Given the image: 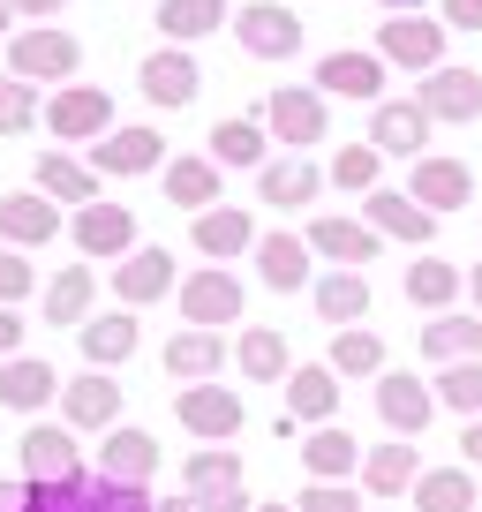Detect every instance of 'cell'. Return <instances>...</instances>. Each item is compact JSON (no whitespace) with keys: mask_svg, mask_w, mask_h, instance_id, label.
<instances>
[{"mask_svg":"<svg viewBox=\"0 0 482 512\" xmlns=\"http://www.w3.org/2000/svg\"><path fill=\"white\" fill-rule=\"evenodd\" d=\"M309 249L332 256L339 272H362V264H377V249H385V234H377L370 219H339V211H324V219H309Z\"/></svg>","mask_w":482,"mask_h":512,"instance_id":"14","label":"cell"},{"mask_svg":"<svg viewBox=\"0 0 482 512\" xmlns=\"http://www.w3.org/2000/svg\"><path fill=\"white\" fill-rule=\"evenodd\" d=\"M309 256H317V249H309L302 234H264L257 241V279L272 294H302L309 287Z\"/></svg>","mask_w":482,"mask_h":512,"instance_id":"30","label":"cell"},{"mask_svg":"<svg viewBox=\"0 0 482 512\" xmlns=\"http://www.w3.org/2000/svg\"><path fill=\"white\" fill-rule=\"evenodd\" d=\"M68 234H76V249L98 256V264H121V256L144 249V241H136V211H129V204H106V196H98L91 211H76V219H68Z\"/></svg>","mask_w":482,"mask_h":512,"instance_id":"9","label":"cell"},{"mask_svg":"<svg viewBox=\"0 0 482 512\" xmlns=\"http://www.w3.org/2000/svg\"><path fill=\"white\" fill-rule=\"evenodd\" d=\"M430 128L437 121L415 106V98H385V106L370 113V144L385 151V159H430V151H422V144H430Z\"/></svg>","mask_w":482,"mask_h":512,"instance_id":"17","label":"cell"},{"mask_svg":"<svg viewBox=\"0 0 482 512\" xmlns=\"http://www.w3.org/2000/svg\"><path fill=\"white\" fill-rule=\"evenodd\" d=\"M174 415H181V430H189V437L226 445V437H241V392H234V384H181Z\"/></svg>","mask_w":482,"mask_h":512,"instance_id":"10","label":"cell"},{"mask_svg":"<svg viewBox=\"0 0 482 512\" xmlns=\"http://www.w3.org/2000/svg\"><path fill=\"white\" fill-rule=\"evenodd\" d=\"M302 512H362V497H354L347 482H309V490H302Z\"/></svg>","mask_w":482,"mask_h":512,"instance_id":"49","label":"cell"},{"mask_svg":"<svg viewBox=\"0 0 482 512\" xmlns=\"http://www.w3.org/2000/svg\"><path fill=\"white\" fill-rule=\"evenodd\" d=\"M460 467H482V422H467V430H460Z\"/></svg>","mask_w":482,"mask_h":512,"instance_id":"55","label":"cell"},{"mask_svg":"<svg viewBox=\"0 0 482 512\" xmlns=\"http://www.w3.org/2000/svg\"><path fill=\"white\" fill-rule=\"evenodd\" d=\"M181 490L189 497H219V490H241V452L234 445H204L181 460Z\"/></svg>","mask_w":482,"mask_h":512,"instance_id":"41","label":"cell"},{"mask_svg":"<svg viewBox=\"0 0 482 512\" xmlns=\"http://www.w3.org/2000/svg\"><path fill=\"white\" fill-rule=\"evenodd\" d=\"M91 174H113V181L166 174V136L159 128H113L106 144H91Z\"/></svg>","mask_w":482,"mask_h":512,"instance_id":"13","label":"cell"},{"mask_svg":"<svg viewBox=\"0 0 482 512\" xmlns=\"http://www.w3.org/2000/svg\"><path fill=\"white\" fill-rule=\"evenodd\" d=\"M16 354H23V317L0 309V362H16Z\"/></svg>","mask_w":482,"mask_h":512,"instance_id":"52","label":"cell"},{"mask_svg":"<svg viewBox=\"0 0 482 512\" xmlns=\"http://www.w3.org/2000/svg\"><path fill=\"white\" fill-rule=\"evenodd\" d=\"M437 23L445 31H482V0H437Z\"/></svg>","mask_w":482,"mask_h":512,"instance_id":"50","label":"cell"},{"mask_svg":"<svg viewBox=\"0 0 482 512\" xmlns=\"http://www.w3.org/2000/svg\"><path fill=\"white\" fill-rule=\"evenodd\" d=\"M31 287H38V272L23 264V249H8V241H0V309H16Z\"/></svg>","mask_w":482,"mask_h":512,"instance_id":"48","label":"cell"},{"mask_svg":"<svg viewBox=\"0 0 482 512\" xmlns=\"http://www.w3.org/2000/svg\"><path fill=\"white\" fill-rule=\"evenodd\" d=\"M370 512H400V505H370Z\"/></svg>","mask_w":482,"mask_h":512,"instance_id":"60","label":"cell"},{"mask_svg":"<svg viewBox=\"0 0 482 512\" xmlns=\"http://www.w3.org/2000/svg\"><path fill=\"white\" fill-rule=\"evenodd\" d=\"M0 8H8V16H61L68 0H0Z\"/></svg>","mask_w":482,"mask_h":512,"instance_id":"54","label":"cell"},{"mask_svg":"<svg viewBox=\"0 0 482 512\" xmlns=\"http://www.w3.org/2000/svg\"><path fill=\"white\" fill-rule=\"evenodd\" d=\"M362 219H370L385 241H407V249H430V234H437V219L407 189H370L362 196Z\"/></svg>","mask_w":482,"mask_h":512,"instance_id":"18","label":"cell"},{"mask_svg":"<svg viewBox=\"0 0 482 512\" xmlns=\"http://www.w3.org/2000/svg\"><path fill=\"white\" fill-rule=\"evenodd\" d=\"M332 415H339V369H332V362H302V369L287 377V422L324 430Z\"/></svg>","mask_w":482,"mask_h":512,"instance_id":"25","label":"cell"},{"mask_svg":"<svg viewBox=\"0 0 482 512\" xmlns=\"http://www.w3.org/2000/svg\"><path fill=\"white\" fill-rule=\"evenodd\" d=\"M136 83H144V98H151V106H166V113L196 106V91H204V76H196V61L181 46H159L144 68H136Z\"/></svg>","mask_w":482,"mask_h":512,"instance_id":"19","label":"cell"},{"mask_svg":"<svg viewBox=\"0 0 482 512\" xmlns=\"http://www.w3.org/2000/svg\"><path fill=\"white\" fill-rule=\"evenodd\" d=\"M234 38H241V53H257V61H294V53H302V16L279 8V0H249L234 16Z\"/></svg>","mask_w":482,"mask_h":512,"instance_id":"7","label":"cell"},{"mask_svg":"<svg viewBox=\"0 0 482 512\" xmlns=\"http://www.w3.org/2000/svg\"><path fill=\"white\" fill-rule=\"evenodd\" d=\"M38 128V91L23 76H0V136H23Z\"/></svg>","mask_w":482,"mask_h":512,"instance_id":"47","label":"cell"},{"mask_svg":"<svg viewBox=\"0 0 482 512\" xmlns=\"http://www.w3.org/2000/svg\"><path fill=\"white\" fill-rule=\"evenodd\" d=\"M61 422L68 430H121V384L106 369H83L61 384Z\"/></svg>","mask_w":482,"mask_h":512,"instance_id":"16","label":"cell"},{"mask_svg":"<svg viewBox=\"0 0 482 512\" xmlns=\"http://www.w3.org/2000/svg\"><path fill=\"white\" fill-rule=\"evenodd\" d=\"M113 294H121V309H144L159 302V294H174V256L166 249H136L113 264Z\"/></svg>","mask_w":482,"mask_h":512,"instance_id":"27","label":"cell"},{"mask_svg":"<svg viewBox=\"0 0 482 512\" xmlns=\"http://www.w3.org/2000/svg\"><path fill=\"white\" fill-rule=\"evenodd\" d=\"M407 196H415L430 219H445V211H460V204H475V166L467 159H415V174H407Z\"/></svg>","mask_w":482,"mask_h":512,"instance_id":"12","label":"cell"},{"mask_svg":"<svg viewBox=\"0 0 482 512\" xmlns=\"http://www.w3.org/2000/svg\"><path fill=\"white\" fill-rule=\"evenodd\" d=\"M415 106L430 113V121H452V128H467V121H482V76L475 68H430V76L415 83Z\"/></svg>","mask_w":482,"mask_h":512,"instance_id":"11","label":"cell"},{"mask_svg":"<svg viewBox=\"0 0 482 512\" xmlns=\"http://www.w3.org/2000/svg\"><path fill=\"white\" fill-rule=\"evenodd\" d=\"M241 309H249V294H241V279L226 272V264H204V272L181 279V324H196V332L241 324Z\"/></svg>","mask_w":482,"mask_h":512,"instance_id":"5","label":"cell"},{"mask_svg":"<svg viewBox=\"0 0 482 512\" xmlns=\"http://www.w3.org/2000/svg\"><path fill=\"white\" fill-rule=\"evenodd\" d=\"M98 475L144 490V482L159 475V437H151V430H106V445H98Z\"/></svg>","mask_w":482,"mask_h":512,"instance_id":"23","label":"cell"},{"mask_svg":"<svg viewBox=\"0 0 482 512\" xmlns=\"http://www.w3.org/2000/svg\"><path fill=\"white\" fill-rule=\"evenodd\" d=\"M317 189H324V174H317L309 159H294V151H287V159H272V166L257 174V204H272V211L317 204Z\"/></svg>","mask_w":482,"mask_h":512,"instance_id":"31","label":"cell"},{"mask_svg":"<svg viewBox=\"0 0 482 512\" xmlns=\"http://www.w3.org/2000/svg\"><path fill=\"white\" fill-rule=\"evenodd\" d=\"M400 294L415 309H430V317H445V309L460 302V264H445V256H415L407 279H400Z\"/></svg>","mask_w":482,"mask_h":512,"instance_id":"37","label":"cell"},{"mask_svg":"<svg viewBox=\"0 0 482 512\" xmlns=\"http://www.w3.org/2000/svg\"><path fill=\"white\" fill-rule=\"evenodd\" d=\"M264 128H272V144H287L294 159H309V144L332 136V106H324L317 83H279L264 98Z\"/></svg>","mask_w":482,"mask_h":512,"instance_id":"1","label":"cell"},{"mask_svg":"<svg viewBox=\"0 0 482 512\" xmlns=\"http://www.w3.org/2000/svg\"><path fill=\"white\" fill-rule=\"evenodd\" d=\"M159 362H166V377H174V384H211V377L226 369V339H219V332H196V324H189V332L166 339Z\"/></svg>","mask_w":482,"mask_h":512,"instance_id":"28","label":"cell"},{"mask_svg":"<svg viewBox=\"0 0 482 512\" xmlns=\"http://www.w3.org/2000/svg\"><path fill=\"white\" fill-rule=\"evenodd\" d=\"M437 415V384H422L415 369H385L377 377V422H385L392 437H422Z\"/></svg>","mask_w":482,"mask_h":512,"instance_id":"8","label":"cell"},{"mask_svg":"<svg viewBox=\"0 0 482 512\" xmlns=\"http://www.w3.org/2000/svg\"><path fill=\"white\" fill-rule=\"evenodd\" d=\"M317 91H324V98H362V106H385V61H377V46H370V53H354V46L324 53V61H317Z\"/></svg>","mask_w":482,"mask_h":512,"instance_id":"15","label":"cell"},{"mask_svg":"<svg viewBox=\"0 0 482 512\" xmlns=\"http://www.w3.org/2000/svg\"><path fill=\"white\" fill-rule=\"evenodd\" d=\"M415 482H422V452L407 445H370L362 452V490L377 497V505H392V497H415Z\"/></svg>","mask_w":482,"mask_h":512,"instance_id":"21","label":"cell"},{"mask_svg":"<svg viewBox=\"0 0 482 512\" xmlns=\"http://www.w3.org/2000/svg\"><path fill=\"white\" fill-rule=\"evenodd\" d=\"M422 354H430L437 369H452V362H482V317H430L422 324Z\"/></svg>","mask_w":482,"mask_h":512,"instance_id":"36","label":"cell"},{"mask_svg":"<svg viewBox=\"0 0 482 512\" xmlns=\"http://www.w3.org/2000/svg\"><path fill=\"white\" fill-rule=\"evenodd\" d=\"M332 369L339 377H385V339L362 332V324H354V332H332Z\"/></svg>","mask_w":482,"mask_h":512,"instance_id":"44","label":"cell"},{"mask_svg":"<svg viewBox=\"0 0 482 512\" xmlns=\"http://www.w3.org/2000/svg\"><path fill=\"white\" fill-rule=\"evenodd\" d=\"M0 512H38V482H23V475H0Z\"/></svg>","mask_w":482,"mask_h":512,"instance_id":"51","label":"cell"},{"mask_svg":"<svg viewBox=\"0 0 482 512\" xmlns=\"http://www.w3.org/2000/svg\"><path fill=\"white\" fill-rule=\"evenodd\" d=\"M46 128L61 136V144H106L113 136V98L98 91V83H68V91H53Z\"/></svg>","mask_w":482,"mask_h":512,"instance_id":"6","label":"cell"},{"mask_svg":"<svg viewBox=\"0 0 482 512\" xmlns=\"http://www.w3.org/2000/svg\"><path fill=\"white\" fill-rule=\"evenodd\" d=\"M0 31H8V8H0Z\"/></svg>","mask_w":482,"mask_h":512,"instance_id":"61","label":"cell"},{"mask_svg":"<svg viewBox=\"0 0 482 512\" xmlns=\"http://www.w3.org/2000/svg\"><path fill=\"white\" fill-rule=\"evenodd\" d=\"M415 505L422 512H475L482 490H475V467H422L415 482Z\"/></svg>","mask_w":482,"mask_h":512,"instance_id":"40","label":"cell"},{"mask_svg":"<svg viewBox=\"0 0 482 512\" xmlns=\"http://www.w3.org/2000/svg\"><path fill=\"white\" fill-rule=\"evenodd\" d=\"M309 294H317V317L339 324V332H354V324L370 317V279H362V272H324Z\"/></svg>","mask_w":482,"mask_h":512,"instance_id":"38","label":"cell"},{"mask_svg":"<svg viewBox=\"0 0 482 512\" xmlns=\"http://www.w3.org/2000/svg\"><path fill=\"white\" fill-rule=\"evenodd\" d=\"M38 196L91 211V204H98V174H91V166H76L68 151H46V159H38Z\"/></svg>","mask_w":482,"mask_h":512,"instance_id":"39","label":"cell"},{"mask_svg":"<svg viewBox=\"0 0 482 512\" xmlns=\"http://www.w3.org/2000/svg\"><path fill=\"white\" fill-rule=\"evenodd\" d=\"M189 505H196V512H257V505H249L241 490H219V497H189Z\"/></svg>","mask_w":482,"mask_h":512,"instance_id":"53","label":"cell"},{"mask_svg":"<svg viewBox=\"0 0 482 512\" xmlns=\"http://www.w3.org/2000/svg\"><path fill=\"white\" fill-rule=\"evenodd\" d=\"M467 294H475V317H482V264L467 272Z\"/></svg>","mask_w":482,"mask_h":512,"instance_id":"57","label":"cell"},{"mask_svg":"<svg viewBox=\"0 0 482 512\" xmlns=\"http://www.w3.org/2000/svg\"><path fill=\"white\" fill-rule=\"evenodd\" d=\"M257 512H294V505H257Z\"/></svg>","mask_w":482,"mask_h":512,"instance_id":"59","label":"cell"},{"mask_svg":"<svg viewBox=\"0 0 482 512\" xmlns=\"http://www.w3.org/2000/svg\"><path fill=\"white\" fill-rule=\"evenodd\" d=\"M437 407H452V415L482 422V362H452V369H437Z\"/></svg>","mask_w":482,"mask_h":512,"instance_id":"45","label":"cell"},{"mask_svg":"<svg viewBox=\"0 0 482 512\" xmlns=\"http://www.w3.org/2000/svg\"><path fill=\"white\" fill-rule=\"evenodd\" d=\"M76 347H83V362H91V369H113V362H129V354L144 347V332H136L129 309H106V317H91L76 332Z\"/></svg>","mask_w":482,"mask_h":512,"instance_id":"32","label":"cell"},{"mask_svg":"<svg viewBox=\"0 0 482 512\" xmlns=\"http://www.w3.org/2000/svg\"><path fill=\"white\" fill-rule=\"evenodd\" d=\"M16 460H23V482H38V490L91 482V475H83V445H76V430H68V422H31V430H23V445H16Z\"/></svg>","mask_w":482,"mask_h":512,"instance_id":"3","label":"cell"},{"mask_svg":"<svg viewBox=\"0 0 482 512\" xmlns=\"http://www.w3.org/2000/svg\"><path fill=\"white\" fill-rule=\"evenodd\" d=\"M302 467H309V482H347V475H362V445L339 422H324V430L302 437Z\"/></svg>","mask_w":482,"mask_h":512,"instance_id":"33","label":"cell"},{"mask_svg":"<svg viewBox=\"0 0 482 512\" xmlns=\"http://www.w3.org/2000/svg\"><path fill=\"white\" fill-rule=\"evenodd\" d=\"M264 144H272V136H264V121H249V113H234V121L211 128V159H219V166H257V174H264V166H272Z\"/></svg>","mask_w":482,"mask_h":512,"instance_id":"43","label":"cell"},{"mask_svg":"<svg viewBox=\"0 0 482 512\" xmlns=\"http://www.w3.org/2000/svg\"><path fill=\"white\" fill-rule=\"evenodd\" d=\"M46 324H91V264H61L46 279Z\"/></svg>","mask_w":482,"mask_h":512,"instance_id":"42","label":"cell"},{"mask_svg":"<svg viewBox=\"0 0 482 512\" xmlns=\"http://www.w3.org/2000/svg\"><path fill=\"white\" fill-rule=\"evenodd\" d=\"M151 512H196V505H189V497H166V505H151Z\"/></svg>","mask_w":482,"mask_h":512,"instance_id":"58","label":"cell"},{"mask_svg":"<svg viewBox=\"0 0 482 512\" xmlns=\"http://www.w3.org/2000/svg\"><path fill=\"white\" fill-rule=\"evenodd\" d=\"M38 512H151V490H129V482H68V490H38Z\"/></svg>","mask_w":482,"mask_h":512,"instance_id":"20","label":"cell"},{"mask_svg":"<svg viewBox=\"0 0 482 512\" xmlns=\"http://www.w3.org/2000/svg\"><path fill=\"white\" fill-rule=\"evenodd\" d=\"M377 174H385V151H377V144H339V151H332V181H339V189L370 196Z\"/></svg>","mask_w":482,"mask_h":512,"instance_id":"46","label":"cell"},{"mask_svg":"<svg viewBox=\"0 0 482 512\" xmlns=\"http://www.w3.org/2000/svg\"><path fill=\"white\" fill-rule=\"evenodd\" d=\"M61 234V204L38 189H16V196H0V241L8 249H38V241Z\"/></svg>","mask_w":482,"mask_h":512,"instance_id":"22","label":"cell"},{"mask_svg":"<svg viewBox=\"0 0 482 512\" xmlns=\"http://www.w3.org/2000/svg\"><path fill=\"white\" fill-rule=\"evenodd\" d=\"M377 61L407 68V76L445 68V23H437V16H385V23H377Z\"/></svg>","mask_w":482,"mask_h":512,"instance_id":"4","label":"cell"},{"mask_svg":"<svg viewBox=\"0 0 482 512\" xmlns=\"http://www.w3.org/2000/svg\"><path fill=\"white\" fill-rule=\"evenodd\" d=\"M166 204H181V211H219V159H166Z\"/></svg>","mask_w":482,"mask_h":512,"instance_id":"34","label":"cell"},{"mask_svg":"<svg viewBox=\"0 0 482 512\" xmlns=\"http://www.w3.org/2000/svg\"><path fill=\"white\" fill-rule=\"evenodd\" d=\"M189 234H196V249H204L211 264H226V256H257V241H264V234H257V219H249L241 204L204 211V219H196Z\"/></svg>","mask_w":482,"mask_h":512,"instance_id":"26","label":"cell"},{"mask_svg":"<svg viewBox=\"0 0 482 512\" xmlns=\"http://www.w3.org/2000/svg\"><path fill=\"white\" fill-rule=\"evenodd\" d=\"M219 23H234L226 0H159V38L166 46H196V38H211Z\"/></svg>","mask_w":482,"mask_h":512,"instance_id":"35","label":"cell"},{"mask_svg":"<svg viewBox=\"0 0 482 512\" xmlns=\"http://www.w3.org/2000/svg\"><path fill=\"white\" fill-rule=\"evenodd\" d=\"M46 400H61V369L53 362H38V354L0 362V407H8V415H38Z\"/></svg>","mask_w":482,"mask_h":512,"instance_id":"24","label":"cell"},{"mask_svg":"<svg viewBox=\"0 0 482 512\" xmlns=\"http://www.w3.org/2000/svg\"><path fill=\"white\" fill-rule=\"evenodd\" d=\"M385 16H422V8H437V0H377Z\"/></svg>","mask_w":482,"mask_h":512,"instance_id":"56","label":"cell"},{"mask_svg":"<svg viewBox=\"0 0 482 512\" xmlns=\"http://www.w3.org/2000/svg\"><path fill=\"white\" fill-rule=\"evenodd\" d=\"M76 68H83V46L61 31V23H31V31L8 38V76H23L31 91H38V83H61V91H68Z\"/></svg>","mask_w":482,"mask_h":512,"instance_id":"2","label":"cell"},{"mask_svg":"<svg viewBox=\"0 0 482 512\" xmlns=\"http://www.w3.org/2000/svg\"><path fill=\"white\" fill-rule=\"evenodd\" d=\"M234 369H241L249 384H287V377H294L287 332H272V324H249V332L234 339Z\"/></svg>","mask_w":482,"mask_h":512,"instance_id":"29","label":"cell"}]
</instances>
